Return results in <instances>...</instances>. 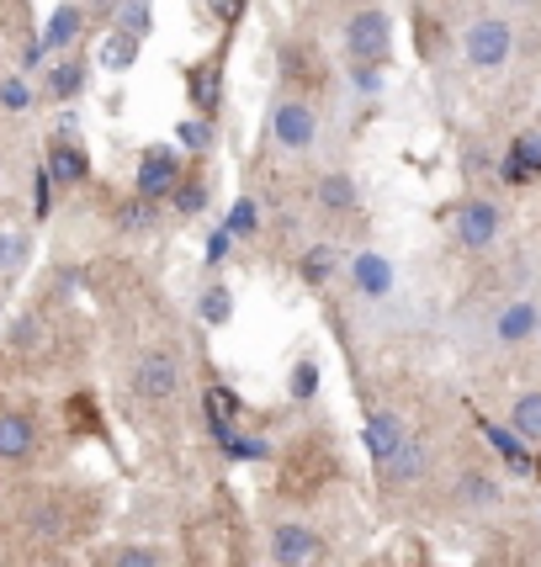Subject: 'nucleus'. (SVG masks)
Listing matches in <instances>:
<instances>
[{"instance_id":"nucleus-1","label":"nucleus","mask_w":541,"mask_h":567,"mask_svg":"<svg viewBox=\"0 0 541 567\" xmlns=\"http://www.w3.org/2000/svg\"><path fill=\"white\" fill-rule=\"evenodd\" d=\"M388 48H393V22L382 5H361L351 22H345V53L351 64H367V70H382L388 64Z\"/></svg>"},{"instance_id":"nucleus-2","label":"nucleus","mask_w":541,"mask_h":567,"mask_svg":"<svg viewBox=\"0 0 541 567\" xmlns=\"http://www.w3.org/2000/svg\"><path fill=\"white\" fill-rule=\"evenodd\" d=\"M509 48H515V33H509V22H500V16H478L462 33V59L472 70H500L504 59H509Z\"/></svg>"},{"instance_id":"nucleus-3","label":"nucleus","mask_w":541,"mask_h":567,"mask_svg":"<svg viewBox=\"0 0 541 567\" xmlns=\"http://www.w3.org/2000/svg\"><path fill=\"white\" fill-rule=\"evenodd\" d=\"M133 393H138L144 404H170V398L181 393V361H175L170 350L138 356V366H133Z\"/></svg>"},{"instance_id":"nucleus-4","label":"nucleus","mask_w":541,"mask_h":567,"mask_svg":"<svg viewBox=\"0 0 541 567\" xmlns=\"http://www.w3.org/2000/svg\"><path fill=\"white\" fill-rule=\"evenodd\" d=\"M271 138H276L282 149H292V155L313 149V138H319V112H313L303 96L276 101V112H271Z\"/></svg>"},{"instance_id":"nucleus-5","label":"nucleus","mask_w":541,"mask_h":567,"mask_svg":"<svg viewBox=\"0 0 541 567\" xmlns=\"http://www.w3.org/2000/svg\"><path fill=\"white\" fill-rule=\"evenodd\" d=\"M138 197L144 202H160V197H175V186H181V155L170 149V144H155V149H144V160H138Z\"/></svg>"},{"instance_id":"nucleus-6","label":"nucleus","mask_w":541,"mask_h":567,"mask_svg":"<svg viewBox=\"0 0 541 567\" xmlns=\"http://www.w3.org/2000/svg\"><path fill=\"white\" fill-rule=\"evenodd\" d=\"M271 557L282 567H313L324 557V541L308 526H297V520H282V526L271 530Z\"/></svg>"},{"instance_id":"nucleus-7","label":"nucleus","mask_w":541,"mask_h":567,"mask_svg":"<svg viewBox=\"0 0 541 567\" xmlns=\"http://www.w3.org/2000/svg\"><path fill=\"white\" fill-rule=\"evenodd\" d=\"M81 27H85L81 5H59V11H53V22L42 27V38L33 42V48H27V70H33V64H42L48 53H59V48H70V42L81 38Z\"/></svg>"},{"instance_id":"nucleus-8","label":"nucleus","mask_w":541,"mask_h":567,"mask_svg":"<svg viewBox=\"0 0 541 567\" xmlns=\"http://www.w3.org/2000/svg\"><path fill=\"white\" fill-rule=\"evenodd\" d=\"M425 461H430V446L419 441L415 430H409V441L393 451L388 461H382V483L388 488H409V483H419L425 478Z\"/></svg>"},{"instance_id":"nucleus-9","label":"nucleus","mask_w":541,"mask_h":567,"mask_svg":"<svg viewBox=\"0 0 541 567\" xmlns=\"http://www.w3.org/2000/svg\"><path fill=\"white\" fill-rule=\"evenodd\" d=\"M457 239L467 249H489V244L500 239V207L494 202H467L457 212Z\"/></svg>"},{"instance_id":"nucleus-10","label":"nucleus","mask_w":541,"mask_h":567,"mask_svg":"<svg viewBox=\"0 0 541 567\" xmlns=\"http://www.w3.org/2000/svg\"><path fill=\"white\" fill-rule=\"evenodd\" d=\"M38 446V424L27 414H0V461H27Z\"/></svg>"},{"instance_id":"nucleus-11","label":"nucleus","mask_w":541,"mask_h":567,"mask_svg":"<svg viewBox=\"0 0 541 567\" xmlns=\"http://www.w3.org/2000/svg\"><path fill=\"white\" fill-rule=\"evenodd\" d=\"M404 441H409V430H404V419H398V414H372V419H367V451H372L377 467L404 446Z\"/></svg>"},{"instance_id":"nucleus-12","label":"nucleus","mask_w":541,"mask_h":567,"mask_svg":"<svg viewBox=\"0 0 541 567\" xmlns=\"http://www.w3.org/2000/svg\"><path fill=\"white\" fill-rule=\"evenodd\" d=\"M48 175H53V181H64V186L85 181V175H90V160H85V149H75L70 138H53V144H48Z\"/></svg>"},{"instance_id":"nucleus-13","label":"nucleus","mask_w":541,"mask_h":567,"mask_svg":"<svg viewBox=\"0 0 541 567\" xmlns=\"http://www.w3.org/2000/svg\"><path fill=\"white\" fill-rule=\"evenodd\" d=\"M351 276H356V286H361L367 297H388V286H393V266H388L377 249H367V255L351 260Z\"/></svg>"},{"instance_id":"nucleus-14","label":"nucleus","mask_w":541,"mask_h":567,"mask_svg":"<svg viewBox=\"0 0 541 567\" xmlns=\"http://www.w3.org/2000/svg\"><path fill=\"white\" fill-rule=\"evenodd\" d=\"M537 324H541V313L531 303H509L500 313V324H494V334H500V345H526L537 334Z\"/></svg>"},{"instance_id":"nucleus-15","label":"nucleus","mask_w":541,"mask_h":567,"mask_svg":"<svg viewBox=\"0 0 541 567\" xmlns=\"http://www.w3.org/2000/svg\"><path fill=\"white\" fill-rule=\"evenodd\" d=\"M356 202H361V197H356V181H351L345 170H324V175H319V207H324V212H356Z\"/></svg>"},{"instance_id":"nucleus-16","label":"nucleus","mask_w":541,"mask_h":567,"mask_svg":"<svg viewBox=\"0 0 541 567\" xmlns=\"http://www.w3.org/2000/svg\"><path fill=\"white\" fill-rule=\"evenodd\" d=\"M81 90H85L81 59H64V64H53V70L42 75V96H48V101H70V96H81Z\"/></svg>"},{"instance_id":"nucleus-17","label":"nucleus","mask_w":541,"mask_h":567,"mask_svg":"<svg viewBox=\"0 0 541 567\" xmlns=\"http://www.w3.org/2000/svg\"><path fill=\"white\" fill-rule=\"evenodd\" d=\"M509 430H515V441L537 446L541 441V393H520V398H515V408H509Z\"/></svg>"},{"instance_id":"nucleus-18","label":"nucleus","mask_w":541,"mask_h":567,"mask_svg":"<svg viewBox=\"0 0 541 567\" xmlns=\"http://www.w3.org/2000/svg\"><path fill=\"white\" fill-rule=\"evenodd\" d=\"M297 271H303V282H308V286H324L334 271H340V249H334V244H313V249L303 255V266H297Z\"/></svg>"},{"instance_id":"nucleus-19","label":"nucleus","mask_w":541,"mask_h":567,"mask_svg":"<svg viewBox=\"0 0 541 567\" xmlns=\"http://www.w3.org/2000/svg\"><path fill=\"white\" fill-rule=\"evenodd\" d=\"M133 59H138V38L118 27V33L107 38V53H101V64H107V70H133Z\"/></svg>"},{"instance_id":"nucleus-20","label":"nucleus","mask_w":541,"mask_h":567,"mask_svg":"<svg viewBox=\"0 0 541 567\" xmlns=\"http://www.w3.org/2000/svg\"><path fill=\"white\" fill-rule=\"evenodd\" d=\"M223 229H229V239H250L255 229H260V207H255L250 197H239V202L229 207V223H223Z\"/></svg>"},{"instance_id":"nucleus-21","label":"nucleus","mask_w":541,"mask_h":567,"mask_svg":"<svg viewBox=\"0 0 541 567\" xmlns=\"http://www.w3.org/2000/svg\"><path fill=\"white\" fill-rule=\"evenodd\" d=\"M192 101H197L202 112H218V64L192 70Z\"/></svg>"},{"instance_id":"nucleus-22","label":"nucleus","mask_w":541,"mask_h":567,"mask_svg":"<svg viewBox=\"0 0 541 567\" xmlns=\"http://www.w3.org/2000/svg\"><path fill=\"white\" fill-rule=\"evenodd\" d=\"M175 138H181V149H192V155H202V149H212V122L202 118H186L181 127H175Z\"/></svg>"},{"instance_id":"nucleus-23","label":"nucleus","mask_w":541,"mask_h":567,"mask_svg":"<svg viewBox=\"0 0 541 567\" xmlns=\"http://www.w3.org/2000/svg\"><path fill=\"white\" fill-rule=\"evenodd\" d=\"M229 313H234L229 286H208V292H202V319H208V324H229Z\"/></svg>"},{"instance_id":"nucleus-24","label":"nucleus","mask_w":541,"mask_h":567,"mask_svg":"<svg viewBox=\"0 0 541 567\" xmlns=\"http://www.w3.org/2000/svg\"><path fill=\"white\" fill-rule=\"evenodd\" d=\"M0 107H5V112H27V107H33V90H27V81H22V75L0 81Z\"/></svg>"},{"instance_id":"nucleus-25","label":"nucleus","mask_w":541,"mask_h":567,"mask_svg":"<svg viewBox=\"0 0 541 567\" xmlns=\"http://www.w3.org/2000/svg\"><path fill=\"white\" fill-rule=\"evenodd\" d=\"M509 155H515V160L526 164V170H531V175H541V133H537V127H531V133H520V138H515V149H509Z\"/></svg>"},{"instance_id":"nucleus-26","label":"nucleus","mask_w":541,"mask_h":567,"mask_svg":"<svg viewBox=\"0 0 541 567\" xmlns=\"http://www.w3.org/2000/svg\"><path fill=\"white\" fill-rule=\"evenodd\" d=\"M457 493H462V504H494V498H500L494 483H489V478H478V472H467Z\"/></svg>"},{"instance_id":"nucleus-27","label":"nucleus","mask_w":541,"mask_h":567,"mask_svg":"<svg viewBox=\"0 0 541 567\" xmlns=\"http://www.w3.org/2000/svg\"><path fill=\"white\" fill-rule=\"evenodd\" d=\"M313 393H319V366L297 361L292 366V398H313Z\"/></svg>"},{"instance_id":"nucleus-28","label":"nucleus","mask_w":541,"mask_h":567,"mask_svg":"<svg viewBox=\"0 0 541 567\" xmlns=\"http://www.w3.org/2000/svg\"><path fill=\"white\" fill-rule=\"evenodd\" d=\"M27 249H33V244L22 239V234H0V271H16V266L27 260Z\"/></svg>"},{"instance_id":"nucleus-29","label":"nucleus","mask_w":541,"mask_h":567,"mask_svg":"<svg viewBox=\"0 0 541 567\" xmlns=\"http://www.w3.org/2000/svg\"><path fill=\"white\" fill-rule=\"evenodd\" d=\"M123 33H133L138 42L149 38V5H144V0H127V11H123Z\"/></svg>"},{"instance_id":"nucleus-30","label":"nucleus","mask_w":541,"mask_h":567,"mask_svg":"<svg viewBox=\"0 0 541 567\" xmlns=\"http://www.w3.org/2000/svg\"><path fill=\"white\" fill-rule=\"evenodd\" d=\"M175 212H202V202H208V192H202V181H192V186H175Z\"/></svg>"},{"instance_id":"nucleus-31","label":"nucleus","mask_w":541,"mask_h":567,"mask_svg":"<svg viewBox=\"0 0 541 567\" xmlns=\"http://www.w3.org/2000/svg\"><path fill=\"white\" fill-rule=\"evenodd\" d=\"M112 567H160V557H155L149 546H123V552L112 557Z\"/></svg>"},{"instance_id":"nucleus-32","label":"nucleus","mask_w":541,"mask_h":567,"mask_svg":"<svg viewBox=\"0 0 541 567\" xmlns=\"http://www.w3.org/2000/svg\"><path fill=\"white\" fill-rule=\"evenodd\" d=\"M351 75L361 85V96H377V85H382V70H367V64H351Z\"/></svg>"},{"instance_id":"nucleus-33","label":"nucleus","mask_w":541,"mask_h":567,"mask_svg":"<svg viewBox=\"0 0 541 567\" xmlns=\"http://www.w3.org/2000/svg\"><path fill=\"white\" fill-rule=\"evenodd\" d=\"M500 175H504V181H509V186H526V181H531V170H526V164L515 160V155H504V164H500Z\"/></svg>"},{"instance_id":"nucleus-34","label":"nucleus","mask_w":541,"mask_h":567,"mask_svg":"<svg viewBox=\"0 0 541 567\" xmlns=\"http://www.w3.org/2000/svg\"><path fill=\"white\" fill-rule=\"evenodd\" d=\"M208 5L218 22H239V5H245V0H208Z\"/></svg>"},{"instance_id":"nucleus-35","label":"nucleus","mask_w":541,"mask_h":567,"mask_svg":"<svg viewBox=\"0 0 541 567\" xmlns=\"http://www.w3.org/2000/svg\"><path fill=\"white\" fill-rule=\"evenodd\" d=\"M223 255H229V229H218V234L208 239V260H212V266H218Z\"/></svg>"},{"instance_id":"nucleus-36","label":"nucleus","mask_w":541,"mask_h":567,"mask_svg":"<svg viewBox=\"0 0 541 567\" xmlns=\"http://www.w3.org/2000/svg\"><path fill=\"white\" fill-rule=\"evenodd\" d=\"M537 329H541V324H537Z\"/></svg>"}]
</instances>
